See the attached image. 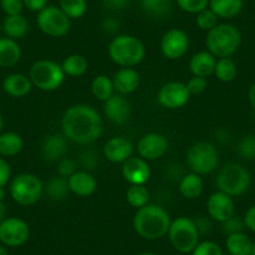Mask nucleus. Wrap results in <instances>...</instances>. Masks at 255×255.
Masks as SVG:
<instances>
[{
	"label": "nucleus",
	"mask_w": 255,
	"mask_h": 255,
	"mask_svg": "<svg viewBox=\"0 0 255 255\" xmlns=\"http://www.w3.org/2000/svg\"><path fill=\"white\" fill-rule=\"evenodd\" d=\"M214 75L223 83L233 82L238 75L237 64L232 58L217 59Z\"/></svg>",
	"instance_id": "nucleus-35"
},
{
	"label": "nucleus",
	"mask_w": 255,
	"mask_h": 255,
	"mask_svg": "<svg viewBox=\"0 0 255 255\" xmlns=\"http://www.w3.org/2000/svg\"><path fill=\"white\" fill-rule=\"evenodd\" d=\"M61 64L50 59H40L30 67L29 78L34 88H38L41 92H54L63 85L65 79Z\"/></svg>",
	"instance_id": "nucleus-7"
},
{
	"label": "nucleus",
	"mask_w": 255,
	"mask_h": 255,
	"mask_svg": "<svg viewBox=\"0 0 255 255\" xmlns=\"http://www.w3.org/2000/svg\"><path fill=\"white\" fill-rule=\"evenodd\" d=\"M128 204L135 209L145 207L150 202V193L145 185H130L125 193Z\"/></svg>",
	"instance_id": "nucleus-34"
},
{
	"label": "nucleus",
	"mask_w": 255,
	"mask_h": 255,
	"mask_svg": "<svg viewBox=\"0 0 255 255\" xmlns=\"http://www.w3.org/2000/svg\"><path fill=\"white\" fill-rule=\"evenodd\" d=\"M244 228H245L244 220H242L240 218L235 217V215H233L232 218H229V219L225 220L224 223H222V229L227 235L243 232V230H244Z\"/></svg>",
	"instance_id": "nucleus-42"
},
{
	"label": "nucleus",
	"mask_w": 255,
	"mask_h": 255,
	"mask_svg": "<svg viewBox=\"0 0 255 255\" xmlns=\"http://www.w3.org/2000/svg\"><path fill=\"white\" fill-rule=\"evenodd\" d=\"M190 40L185 30L179 28L169 29L164 33L160 40V50L168 60H178L189 50Z\"/></svg>",
	"instance_id": "nucleus-12"
},
{
	"label": "nucleus",
	"mask_w": 255,
	"mask_h": 255,
	"mask_svg": "<svg viewBox=\"0 0 255 255\" xmlns=\"http://www.w3.org/2000/svg\"><path fill=\"white\" fill-rule=\"evenodd\" d=\"M36 24L45 35L50 38H63L70 31L72 20L59 6L48 5L38 13Z\"/></svg>",
	"instance_id": "nucleus-10"
},
{
	"label": "nucleus",
	"mask_w": 255,
	"mask_h": 255,
	"mask_svg": "<svg viewBox=\"0 0 255 255\" xmlns=\"http://www.w3.org/2000/svg\"><path fill=\"white\" fill-rule=\"evenodd\" d=\"M24 148V140L18 133L6 131L0 134V155L10 158L21 153Z\"/></svg>",
	"instance_id": "nucleus-28"
},
{
	"label": "nucleus",
	"mask_w": 255,
	"mask_h": 255,
	"mask_svg": "<svg viewBox=\"0 0 255 255\" xmlns=\"http://www.w3.org/2000/svg\"><path fill=\"white\" fill-rule=\"evenodd\" d=\"M120 28V23L114 16H107L102 23V29L105 34H115Z\"/></svg>",
	"instance_id": "nucleus-49"
},
{
	"label": "nucleus",
	"mask_w": 255,
	"mask_h": 255,
	"mask_svg": "<svg viewBox=\"0 0 255 255\" xmlns=\"http://www.w3.org/2000/svg\"><path fill=\"white\" fill-rule=\"evenodd\" d=\"M9 194L16 204L21 207H30L36 204L43 197L44 184L35 174H18L10 180Z\"/></svg>",
	"instance_id": "nucleus-5"
},
{
	"label": "nucleus",
	"mask_w": 255,
	"mask_h": 255,
	"mask_svg": "<svg viewBox=\"0 0 255 255\" xmlns=\"http://www.w3.org/2000/svg\"><path fill=\"white\" fill-rule=\"evenodd\" d=\"M3 128H4V119H3V115L0 114V134L3 133Z\"/></svg>",
	"instance_id": "nucleus-55"
},
{
	"label": "nucleus",
	"mask_w": 255,
	"mask_h": 255,
	"mask_svg": "<svg viewBox=\"0 0 255 255\" xmlns=\"http://www.w3.org/2000/svg\"><path fill=\"white\" fill-rule=\"evenodd\" d=\"M44 193L48 195V198L54 202H61L67 199L69 195V185H68V179L63 176H53L49 179L46 185H44Z\"/></svg>",
	"instance_id": "nucleus-31"
},
{
	"label": "nucleus",
	"mask_w": 255,
	"mask_h": 255,
	"mask_svg": "<svg viewBox=\"0 0 255 255\" xmlns=\"http://www.w3.org/2000/svg\"><path fill=\"white\" fill-rule=\"evenodd\" d=\"M186 164L193 173L205 175L218 168L219 154L214 144L209 141H198L186 151Z\"/></svg>",
	"instance_id": "nucleus-9"
},
{
	"label": "nucleus",
	"mask_w": 255,
	"mask_h": 255,
	"mask_svg": "<svg viewBox=\"0 0 255 255\" xmlns=\"http://www.w3.org/2000/svg\"><path fill=\"white\" fill-rule=\"evenodd\" d=\"M77 170H78L77 163H75L73 159L68 158V156H64L63 159H60V160L58 161L59 176H63V178L68 179L69 176H72Z\"/></svg>",
	"instance_id": "nucleus-41"
},
{
	"label": "nucleus",
	"mask_w": 255,
	"mask_h": 255,
	"mask_svg": "<svg viewBox=\"0 0 255 255\" xmlns=\"http://www.w3.org/2000/svg\"><path fill=\"white\" fill-rule=\"evenodd\" d=\"M104 114L109 122L117 125H124L131 114V105L124 95L114 94L104 102Z\"/></svg>",
	"instance_id": "nucleus-18"
},
{
	"label": "nucleus",
	"mask_w": 255,
	"mask_h": 255,
	"mask_svg": "<svg viewBox=\"0 0 255 255\" xmlns=\"http://www.w3.org/2000/svg\"><path fill=\"white\" fill-rule=\"evenodd\" d=\"M104 124L99 112L92 105L75 104L68 108L61 118V133L69 141L88 145L102 136Z\"/></svg>",
	"instance_id": "nucleus-1"
},
{
	"label": "nucleus",
	"mask_w": 255,
	"mask_h": 255,
	"mask_svg": "<svg viewBox=\"0 0 255 255\" xmlns=\"http://www.w3.org/2000/svg\"><path fill=\"white\" fill-rule=\"evenodd\" d=\"M217 58L208 50L198 51L190 58L189 70L194 77L208 78L214 74Z\"/></svg>",
	"instance_id": "nucleus-22"
},
{
	"label": "nucleus",
	"mask_w": 255,
	"mask_h": 255,
	"mask_svg": "<svg viewBox=\"0 0 255 255\" xmlns=\"http://www.w3.org/2000/svg\"><path fill=\"white\" fill-rule=\"evenodd\" d=\"M238 154L247 160L255 159V135H247L238 144Z\"/></svg>",
	"instance_id": "nucleus-39"
},
{
	"label": "nucleus",
	"mask_w": 255,
	"mask_h": 255,
	"mask_svg": "<svg viewBox=\"0 0 255 255\" xmlns=\"http://www.w3.org/2000/svg\"><path fill=\"white\" fill-rule=\"evenodd\" d=\"M23 3L24 8L34 13H39L48 6V0H23Z\"/></svg>",
	"instance_id": "nucleus-50"
},
{
	"label": "nucleus",
	"mask_w": 255,
	"mask_h": 255,
	"mask_svg": "<svg viewBox=\"0 0 255 255\" xmlns=\"http://www.w3.org/2000/svg\"><path fill=\"white\" fill-rule=\"evenodd\" d=\"M229 255H230V254H229Z\"/></svg>",
	"instance_id": "nucleus-59"
},
{
	"label": "nucleus",
	"mask_w": 255,
	"mask_h": 255,
	"mask_svg": "<svg viewBox=\"0 0 255 255\" xmlns=\"http://www.w3.org/2000/svg\"><path fill=\"white\" fill-rule=\"evenodd\" d=\"M59 8L70 20L80 19L87 14L88 1L87 0H59Z\"/></svg>",
	"instance_id": "nucleus-36"
},
{
	"label": "nucleus",
	"mask_w": 255,
	"mask_h": 255,
	"mask_svg": "<svg viewBox=\"0 0 255 255\" xmlns=\"http://www.w3.org/2000/svg\"><path fill=\"white\" fill-rule=\"evenodd\" d=\"M29 237L30 228L21 218L6 217L0 223V243L5 247H21L28 242Z\"/></svg>",
	"instance_id": "nucleus-11"
},
{
	"label": "nucleus",
	"mask_w": 255,
	"mask_h": 255,
	"mask_svg": "<svg viewBox=\"0 0 255 255\" xmlns=\"http://www.w3.org/2000/svg\"><path fill=\"white\" fill-rule=\"evenodd\" d=\"M21 59V48L18 41L10 38H0V68L16 65Z\"/></svg>",
	"instance_id": "nucleus-25"
},
{
	"label": "nucleus",
	"mask_w": 255,
	"mask_h": 255,
	"mask_svg": "<svg viewBox=\"0 0 255 255\" xmlns=\"http://www.w3.org/2000/svg\"><path fill=\"white\" fill-rule=\"evenodd\" d=\"M99 156L94 153L93 150H84L82 154H80V164L84 168V170H92L97 166V164L99 163Z\"/></svg>",
	"instance_id": "nucleus-45"
},
{
	"label": "nucleus",
	"mask_w": 255,
	"mask_h": 255,
	"mask_svg": "<svg viewBox=\"0 0 255 255\" xmlns=\"http://www.w3.org/2000/svg\"><path fill=\"white\" fill-rule=\"evenodd\" d=\"M171 224L169 213L160 205L148 204L136 209L133 228L136 234L145 240H158L168 235Z\"/></svg>",
	"instance_id": "nucleus-2"
},
{
	"label": "nucleus",
	"mask_w": 255,
	"mask_h": 255,
	"mask_svg": "<svg viewBox=\"0 0 255 255\" xmlns=\"http://www.w3.org/2000/svg\"><path fill=\"white\" fill-rule=\"evenodd\" d=\"M208 87V80L207 78H200V77H193L188 80L186 83V88H188L190 95H199L207 89Z\"/></svg>",
	"instance_id": "nucleus-44"
},
{
	"label": "nucleus",
	"mask_w": 255,
	"mask_h": 255,
	"mask_svg": "<svg viewBox=\"0 0 255 255\" xmlns=\"http://www.w3.org/2000/svg\"><path fill=\"white\" fill-rule=\"evenodd\" d=\"M144 13L154 18H164L173 10V0H140Z\"/></svg>",
	"instance_id": "nucleus-33"
},
{
	"label": "nucleus",
	"mask_w": 255,
	"mask_h": 255,
	"mask_svg": "<svg viewBox=\"0 0 255 255\" xmlns=\"http://www.w3.org/2000/svg\"><path fill=\"white\" fill-rule=\"evenodd\" d=\"M169 141L164 134L155 133H146L139 139L138 145V154L140 158L145 159L146 161L156 160V159L161 158L164 154L168 151Z\"/></svg>",
	"instance_id": "nucleus-14"
},
{
	"label": "nucleus",
	"mask_w": 255,
	"mask_h": 255,
	"mask_svg": "<svg viewBox=\"0 0 255 255\" xmlns=\"http://www.w3.org/2000/svg\"><path fill=\"white\" fill-rule=\"evenodd\" d=\"M0 6L8 15H18L24 9L23 0H0Z\"/></svg>",
	"instance_id": "nucleus-43"
},
{
	"label": "nucleus",
	"mask_w": 255,
	"mask_h": 255,
	"mask_svg": "<svg viewBox=\"0 0 255 255\" xmlns=\"http://www.w3.org/2000/svg\"><path fill=\"white\" fill-rule=\"evenodd\" d=\"M90 90H92V94L94 95L95 99H98L99 102L103 103L107 102L109 98H112L113 95L115 94L113 79L104 74L97 75V77L92 80Z\"/></svg>",
	"instance_id": "nucleus-32"
},
{
	"label": "nucleus",
	"mask_w": 255,
	"mask_h": 255,
	"mask_svg": "<svg viewBox=\"0 0 255 255\" xmlns=\"http://www.w3.org/2000/svg\"><path fill=\"white\" fill-rule=\"evenodd\" d=\"M29 23L23 14L18 15H8L3 21V31L6 38L13 40L23 39L28 34Z\"/></svg>",
	"instance_id": "nucleus-27"
},
{
	"label": "nucleus",
	"mask_w": 255,
	"mask_h": 255,
	"mask_svg": "<svg viewBox=\"0 0 255 255\" xmlns=\"http://www.w3.org/2000/svg\"><path fill=\"white\" fill-rule=\"evenodd\" d=\"M5 198V189L0 188V200H4Z\"/></svg>",
	"instance_id": "nucleus-56"
},
{
	"label": "nucleus",
	"mask_w": 255,
	"mask_h": 255,
	"mask_svg": "<svg viewBox=\"0 0 255 255\" xmlns=\"http://www.w3.org/2000/svg\"><path fill=\"white\" fill-rule=\"evenodd\" d=\"M252 178L244 166L237 163H229L223 166L215 176L217 189L229 197H240L249 189Z\"/></svg>",
	"instance_id": "nucleus-6"
},
{
	"label": "nucleus",
	"mask_w": 255,
	"mask_h": 255,
	"mask_svg": "<svg viewBox=\"0 0 255 255\" xmlns=\"http://www.w3.org/2000/svg\"><path fill=\"white\" fill-rule=\"evenodd\" d=\"M244 0H209V9L219 19H233L239 15Z\"/></svg>",
	"instance_id": "nucleus-26"
},
{
	"label": "nucleus",
	"mask_w": 255,
	"mask_h": 255,
	"mask_svg": "<svg viewBox=\"0 0 255 255\" xmlns=\"http://www.w3.org/2000/svg\"><path fill=\"white\" fill-rule=\"evenodd\" d=\"M179 193L183 198L189 200L197 199L200 197L204 190V181H203L202 175L195 174L193 171L185 174L179 180Z\"/></svg>",
	"instance_id": "nucleus-24"
},
{
	"label": "nucleus",
	"mask_w": 255,
	"mask_h": 255,
	"mask_svg": "<svg viewBox=\"0 0 255 255\" xmlns=\"http://www.w3.org/2000/svg\"><path fill=\"white\" fill-rule=\"evenodd\" d=\"M190 97L186 84L181 82H169L161 85L160 89L158 90L156 102L165 109L175 110L188 104Z\"/></svg>",
	"instance_id": "nucleus-13"
},
{
	"label": "nucleus",
	"mask_w": 255,
	"mask_h": 255,
	"mask_svg": "<svg viewBox=\"0 0 255 255\" xmlns=\"http://www.w3.org/2000/svg\"><path fill=\"white\" fill-rule=\"evenodd\" d=\"M6 213H8V209H6L5 203L4 200H0V223L6 218Z\"/></svg>",
	"instance_id": "nucleus-53"
},
{
	"label": "nucleus",
	"mask_w": 255,
	"mask_h": 255,
	"mask_svg": "<svg viewBox=\"0 0 255 255\" xmlns=\"http://www.w3.org/2000/svg\"><path fill=\"white\" fill-rule=\"evenodd\" d=\"M190 255H224L220 245L213 240H204L194 248Z\"/></svg>",
	"instance_id": "nucleus-40"
},
{
	"label": "nucleus",
	"mask_w": 255,
	"mask_h": 255,
	"mask_svg": "<svg viewBox=\"0 0 255 255\" xmlns=\"http://www.w3.org/2000/svg\"><path fill=\"white\" fill-rule=\"evenodd\" d=\"M0 255H9L8 250L5 249V247L3 244H0Z\"/></svg>",
	"instance_id": "nucleus-54"
},
{
	"label": "nucleus",
	"mask_w": 255,
	"mask_h": 255,
	"mask_svg": "<svg viewBox=\"0 0 255 255\" xmlns=\"http://www.w3.org/2000/svg\"><path fill=\"white\" fill-rule=\"evenodd\" d=\"M3 89L8 95L13 98L26 97L33 89L30 78L20 73L9 74L3 80Z\"/></svg>",
	"instance_id": "nucleus-23"
},
{
	"label": "nucleus",
	"mask_w": 255,
	"mask_h": 255,
	"mask_svg": "<svg viewBox=\"0 0 255 255\" xmlns=\"http://www.w3.org/2000/svg\"><path fill=\"white\" fill-rule=\"evenodd\" d=\"M69 190L78 197H90L98 188V181L95 176L88 170H77L72 176L68 178Z\"/></svg>",
	"instance_id": "nucleus-20"
},
{
	"label": "nucleus",
	"mask_w": 255,
	"mask_h": 255,
	"mask_svg": "<svg viewBox=\"0 0 255 255\" xmlns=\"http://www.w3.org/2000/svg\"><path fill=\"white\" fill-rule=\"evenodd\" d=\"M253 242L243 232L234 233L227 237L225 248L230 255H250Z\"/></svg>",
	"instance_id": "nucleus-29"
},
{
	"label": "nucleus",
	"mask_w": 255,
	"mask_h": 255,
	"mask_svg": "<svg viewBox=\"0 0 255 255\" xmlns=\"http://www.w3.org/2000/svg\"><path fill=\"white\" fill-rule=\"evenodd\" d=\"M136 255H160V254H158V253H153V252H143V253H139V254Z\"/></svg>",
	"instance_id": "nucleus-57"
},
{
	"label": "nucleus",
	"mask_w": 255,
	"mask_h": 255,
	"mask_svg": "<svg viewBox=\"0 0 255 255\" xmlns=\"http://www.w3.org/2000/svg\"><path fill=\"white\" fill-rule=\"evenodd\" d=\"M171 247L181 254H190L199 244L200 234L194 219L189 217H178L171 220L168 232Z\"/></svg>",
	"instance_id": "nucleus-8"
},
{
	"label": "nucleus",
	"mask_w": 255,
	"mask_h": 255,
	"mask_svg": "<svg viewBox=\"0 0 255 255\" xmlns=\"http://www.w3.org/2000/svg\"><path fill=\"white\" fill-rule=\"evenodd\" d=\"M248 100H249L253 109H255V83L254 84H252V87H250L249 90H248Z\"/></svg>",
	"instance_id": "nucleus-52"
},
{
	"label": "nucleus",
	"mask_w": 255,
	"mask_h": 255,
	"mask_svg": "<svg viewBox=\"0 0 255 255\" xmlns=\"http://www.w3.org/2000/svg\"><path fill=\"white\" fill-rule=\"evenodd\" d=\"M145 45L139 38L129 34H119L110 40L108 55L113 63L122 68H134L145 58Z\"/></svg>",
	"instance_id": "nucleus-3"
},
{
	"label": "nucleus",
	"mask_w": 255,
	"mask_h": 255,
	"mask_svg": "<svg viewBox=\"0 0 255 255\" xmlns=\"http://www.w3.org/2000/svg\"><path fill=\"white\" fill-rule=\"evenodd\" d=\"M179 9L189 14H195L209 8V0H175Z\"/></svg>",
	"instance_id": "nucleus-38"
},
{
	"label": "nucleus",
	"mask_w": 255,
	"mask_h": 255,
	"mask_svg": "<svg viewBox=\"0 0 255 255\" xmlns=\"http://www.w3.org/2000/svg\"><path fill=\"white\" fill-rule=\"evenodd\" d=\"M122 175L130 185H145L151 175L150 166L140 156H130L122 164Z\"/></svg>",
	"instance_id": "nucleus-15"
},
{
	"label": "nucleus",
	"mask_w": 255,
	"mask_h": 255,
	"mask_svg": "<svg viewBox=\"0 0 255 255\" xmlns=\"http://www.w3.org/2000/svg\"><path fill=\"white\" fill-rule=\"evenodd\" d=\"M11 179L10 164L4 158H0V188H4Z\"/></svg>",
	"instance_id": "nucleus-46"
},
{
	"label": "nucleus",
	"mask_w": 255,
	"mask_h": 255,
	"mask_svg": "<svg viewBox=\"0 0 255 255\" xmlns=\"http://www.w3.org/2000/svg\"><path fill=\"white\" fill-rule=\"evenodd\" d=\"M133 144L124 136H113L108 139L103 146L104 156L114 164H123L130 156H133Z\"/></svg>",
	"instance_id": "nucleus-17"
},
{
	"label": "nucleus",
	"mask_w": 255,
	"mask_h": 255,
	"mask_svg": "<svg viewBox=\"0 0 255 255\" xmlns=\"http://www.w3.org/2000/svg\"><path fill=\"white\" fill-rule=\"evenodd\" d=\"M218 20H219V18L215 15L214 11L210 10L209 8H207L203 11H200V13L197 14L195 24H197V26L200 29V30H204L208 33V31H210L213 28H215V26L219 24L218 23Z\"/></svg>",
	"instance_id": "nucleus-37"
},
{
	"label": "nucleus",
	"mask_w": 255,
	"mask_h": 255,
	"mask_svg": "<svg viewBox=\"0 0 255 255\" xmlns=\"http://www.w3.org/2000/svg\"><path fill=\"white\" fill-rule=\"evenodd\" d=\"M112 79L115 93L120 95L131 94L140 85V74L134 68H120Z\"/></svg>",
	"instance_id": "nucleus-21"
},
{
	"label": "nucleus",
	"mask_w": 255,
	"mask_h": 255,
	"mask_svg": "<svg viewBox=\"0 0 255 255\" xmlns=\"http://www.w3.org/2000/svg\"><path fill=\"white\" fill-rule=\"evenodd\" d=\"M68 139L63 133H51L43 140L41 155L49 163H58L60 159L67 156Z\"/></svg>",
	"instance_id": "nucleus-19"
},
{
	"label": "nucleus",
	"mask_w": 255,
	"mask_h": 255,
	"mask_svg": "<svg viewBox=\"0 0 255 255\" xmlns=\"http://www.w3.org/2000/svg\"><path fill=\"white\" fill-rule=\"evenodd\" d=\"M244 224L247 229L255 233V205L250 207L244 215Z\"/></svg>",
	"instance_id": "nucleus-51"
},
{
	"label": "nucleus",
	"mask_w": 255,
	"mask_h": 255,
	"mask_svg": "<svg viewBox=\"0 0 255 255\" xmlns=\"http://www.w3.org/2000/svg\"><path fill=\"white\" fill-rule=\"evenodd\" d=\"M250 255H255V242H253V245H252V253H250Z\"/></svg>",
	"instance_id": "nucleus-58"
},
{
	"label": "nucleus",
	"mask_w": 255,
	"mask_h": 255,
	"mask_svg": "<svg viewBox=\"0 0 255 255\" xmlns=\"http://www.w3.org/2000/svg\"><path fill=\"white\" fill-rule=\"evenodd\" d=\"M242 44V33L235 25L229 23L218 24L208 31L205 36V46L217 59L230 58L234 55Z\"/></svg>",
	"instance_id": "nucleus-4"
},
{
	"label": "nucleus",
	"mask_w": 255,
	"mask_h": 255,
	"mask_svg": "<svg viewBox=\"0 0 255 255\" xmlns=\"http://www.w3.org/2000/svg\"><path fill=\"white\" fill-rule=\"evenodd\" d=\"M194 222L200 235L210 233V230H212V218L209 215H199V217H197V219H194Z\"/></svg>",
	"instance_id": "nucleus-47"
},
{
	"label": "nucleus",
	"mask_w": 255,
	"mask_h": 255,
	"mask_svg": "<svg viewBox=\"0 0 255 255\" xmlns=\"http://www.w3.org/2000/svg\"><path fill=\"white\" fill-rule=\"evenodd\" d=\"M61 68L68 77L79 78L87 73L89 63H88L87 58L82 54H70L63 60Z\"/></svg>",
	"instance_id": "nucleus-30"
},
{
	"label": "nucleus",
	"mask_w": 255,
	"mask_h": 255,
	"mask_svg": "<svg viewBox=\"0 0 255 255\" xmlns=\"http://www.w3.org/2000/svg\"><path fill=\"white\" fill-rule=\"evenodd\" d=\"M102 4L107 10L119 11L129 5V0H102Z\"/></svg>",
	"instance_id": "nucleus-48"
},
{
	"label": "nucleus",
	"mask_w": 255,
	"mask_h": 255,
	"mask_svg": "<svg viewBox=\"0 0 255 255\" xmlns=\"http://www.w3.org/2000/svg\"><path fill=\"white\" fill-rule=\"evenodd\" d=\"M207 210L212 220L222 224L234 215V200L228 194L217 190L208 198Z\"/></svg>",
	"instance_id": "nucleus-16"
}]
</instances>
